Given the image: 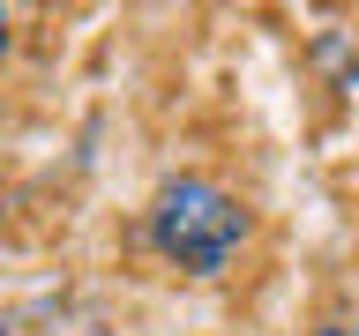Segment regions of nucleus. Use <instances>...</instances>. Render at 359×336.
Here are the masks:
<instances>
[{"label": "nucleus", "instance_id": "7ed1b4c3", "mask_svg": "<svg viewBox=\"0 0 359 336\" xmlns=\"http://www.w3.org/2000/svg\"><path fill=\"white\" fill-rule=\"evenodd\" d=\"M0 52H8V15H0Z\"/></svg>", "mask_w": 359, "mask_h": 336}, {"label": "nucleus", "instance_id": "f257e3e1", "mask_svg": "<svg viewBox=\"0 0 359 336\" xmlns=\"http://www.w3.org/2000/svg\"><path fill=\"white\" fill-rule=\"evenodd\" d=\"M150 246L172 269H187V276H217V269L247 246L240 195L217 187V179H202V172L165 179V187L150 195Z\"/></svg>", "mask_w": 359, "mask_h": 336}, {"label": "nucleus", "instance_id": "f03ea898", "mask_svg": "<svg viewBox=\"0 0 359 336\" xmlns=\"http://www.w3.org/2000/svg\"><path fill=\"white\" fill-rule=\"evenodd\" d=\"M314 336H359V329H344V321H322V329H314Z\"/></svg>", "mask_w": 359, "mask_h": 336}]
</instances>
